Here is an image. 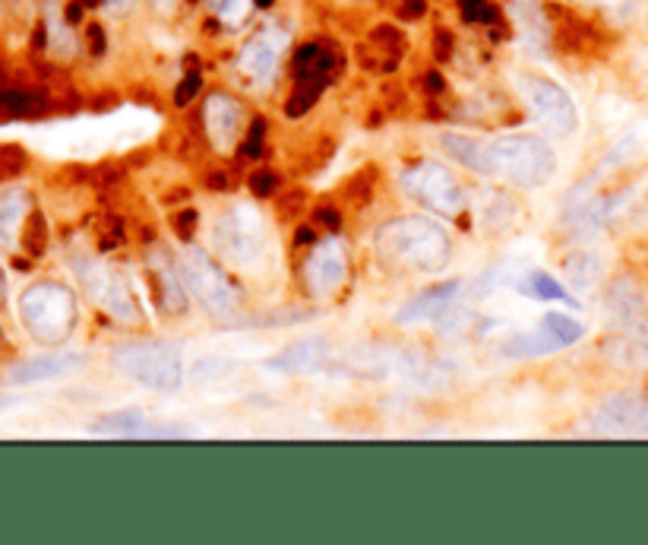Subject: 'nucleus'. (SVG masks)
<instances>
[{"mask_svg":"<svg viewBox=\"0 0 648 545\" xmlns=\"http://www.w3.org/2000/svg\"><path fill=\"white\" fill-rule=\"evenodd\" d=\"M200 89H202L200 74H187V77L180 79V86H177L175 102L180 105V108H184V105H190L197 96H200Z\"/></svg>","mask_w":648,"mask_h":545,"instance_id":"obj_33","label":"nucleus"},{"mask_svg":"<svg viewBox=\"0 0 648 545\" xmlns=\"http://www.w3.org/2000/svg\"><path fill=\"white\" fill-rule=\"evenodd\" d=\"M25 168V153L17 146H0V182L20 175Z\"/></svg>","mask_w":648,"mask_h":545,"instance_id":"obj_29","label":"nucleus"},{"mask_svg":"<svg viewBox=\"0 0 648 545\" xmlns=\"http://www.w3.org/2000/svg\"><path fill=\"white\" fill-rule=\"evenodd\" d=\"M20 317L39 342H61L76 324L74 292L61 283H35L20 295Z\"/></svg>","mask_w":648,"mask_h":545,"instance_id":"obj_4","label":"nucleus"},{"mask_svg":"<svg viewBox=\"0 0 648 545\" xmlns=\"http://www.w3.org/2000/svg\"><path fill=\"white\" fill-rule=\"evenodd\" d=\"M212 3H216V13L228 26H238L248 13V0H212Z\"/></svg>","mask_w":648,"mask_h":545,"instance_id":"obj_31","label":"nucleus"},{"mask_svg":"<svg viewBox=\"0 0 648 545\" xmlns=\"http://www.w3.org/2000/svg\"><path fill=\"white\" fill-rule=\"evenodd\" d=\"M545 327L553 330L563 346H573L575 339H582V334H585V327H582L575 317H570V314H548V317H545Z\"/></svg>","mask_w":648,"mask_h":545,"instance_id":"obj_26","label":"nucleus"},{"mask_svg":"<svg viewBox=\"0 0 648 545\" xmlns=\"http://www.w3.org/2000/svg\"><path fill=\"white\" fill-rule=\"evenodd\" d=\"M557 349H567L560 337L548 330L545 324L535 330V334H519V337L509 339V346H506V356L509 359H538V356H550V352H557Z\"/></svg>","mask_w":648,"mask_h":545,"instance_id":"obj_20","label":"nucleus"},{"mask_svg":"<svg viewBox=\"0 0 648 545\" xmlns=\"http://www.w3.org/2000/svg\"><path fill=\"white\" fill-rule=\"evenodd\" d=\"M74 270L76 276H79V283L86 286V292L99 302L105 312H111L114 317H121V320L140 317V305H136V298L130 292V283H127L124 273L108 270V266H101V263L89 258H76Z\"/></svg>","mask_w":648,"mask_h":545,"instance_id":"obj_8","label":"nucleus"},{"mask_svg":"<svg viewBox=\"0 0 648 545\" xmlns=\"http://www.w3.org/2000/svg\"><path fill=\"white\" fill-rule=\"evenodd\" d=\"M172 226H175V235L180 241H194L197 226H200V212L197 209H180V212H175Z\"/></svg>","mask_w":648,"mask_h":545,"instance_id":"obj_30","label":"nucleus"},{"mask_svg":"<svg viewBox=\"0 0 648 545\" xmlns=\"http://www.w3.org/2000/svg\"><path fill=\"white\" fill-rule=\"evenodd\" d=\"M339 70V57L332 54V48H326L320 42H310L295 54V77L298 83H329Z\"/></svg>","mask_w":648,"mask_h":545,"instance_id":"obj_19","label":"nucleus"},{"mask_svg":"<svg viewBox=\"0 0 648 545\" xmlns=\"http://www.w3.org/2000/svg\"><path fill=\"white\" fill-rule=\"evenodd\" d=\"M114 368L152 390H175L184 378L180 352L168 342H127L111 356Z\"/></svg>","mask_w":648,"mask_h":545,"instance_id":"obj_5","label":"nucleus"},{"mask_svg":"<svg viewBox=\"0 0 648 545\" xmlns=\"http://www.w3.org/2000/svg\"><path fill=\"white\" fill-rule=\"evenodd\" d=\"M519 292L528 295V298H538V302H573V298H570V292L560 286L553 276L541 273V270L525 273L523 280H519Z\"/></svg>","mask_w":648,"mask_h":545,"instance_id":"obj_23","label":"nucleus"},{"mask_svg":"<svg viewBox=\"0 0 648 545\" xmlns=\"http://www.w3.org/2000/svg\"><path fill=\"white\" fill-rule=\"evenodd\" d=\"M433 54H437V61H449V57H452V35H449L447 29H437Z\"/></svg>","mask_w":648,"mask_h":545,"instance_id":"obj_37","label":"nucleus"},{"mask_svg":"<svg viewBox=\"0 0 648 545\" xmlns=\"http://www.w3.org/2000/svg\"><path fill=\"white\" fill-rule=\"evenodd\" d=\"M376 254L393 266L411 270H443L449 263V235L425 216H408L386 222L374 238Z\"/></svg>","mask_w":648,"mask_h":545,"instance_id":"obj_3","label":"nucleus"},{"mask_svg":"<svg viewBox=\"0 0 648 545\" xmlns=\"http://www.w3.org/2000/svg\"><path fill=\"white\" fill-rule=\"evenodd\" d=\"M150 286L152 295H155V302H158L165 312H187V295H184V286H180V276H177L175 266L168 263L165 254H158L155 260H150Z\"/></svg>","mask_w":648,"mask_h":545,"instance_id":"obj_17","label":"nucleus"},{"mask_svg":"<svg viewBox=\"0 0 648 545\" xmlns=\"http://www.w3.org/2000/svg\"><path fill=\"white\" fill-rule=\"evenodd\" d=\"M519 86H523L525 102L531 105L535 118L545 128L553 130L557 137H570L573 133L575 124H579V111H575V105L567 89H560L553 79L545 77H523Z\"/></svg>","mask_w":648,"mask_h":545,"instance_id":"obj_10","label":"nucleus"},{"mask_svg":"<svg viewBox=\"0 0 648 545\" xmlns=\"http://www.w3.org/2000/svg\"><path fill=\"white\" fill-rule=\"evenodd\" d=\"M263 137H266V124L256 118V121L250 124V133H248V140H244V146H241V159L260 156V150H263Z\"/></svg>","mask_w":648,"mask_h":545,"instance_id":"obj_32","label":"nucleus"},{"mask_svg":"<svg viewBox=\"0 0 648 545\" xmlns=\"http://www.w3.org/2000/svg\"><path fill=\"white\" fill-rule=\"evenodd\" d=\"M329 362L326 356L323 342L310 339V342H300V346H292L288 352H282L278 359H273V368L278 371H320L323 364Z\"/></svg>","mask_w":648,"mask_h":545,"instance_id":"obj_21","label":"nucleus"},{"mask_svg":"<svg viewBox=\"0 0 648 545\" xmlns=\"http://www.w3.org/2000/svg\"><path fill=\"white\" fill-rule=\"evenodd\" d=\"M25 212V194L23 190H7L0 197V244L10 248L17 241V229L23 222Z\"/></svg>","mask_w":648,"mask_h":545,"instance_id":"obj_22","label":"nucleus"},{"mask_svg":"<svg viewBox=\"0 0 648 545\" xmlns=\"http://www.w3.org/2000/svg\"><path fill=\"white\" fill-rule=\"evenodd\" d=\"M96 235H99V244L105 251H114L124 244V222L118 216H101L96 222Z\"/></svg>","mask_w":648,"mask_h":545,"instance_id":"obj_27","label":"nucleus"},{"mask_svg":"<svg viewBox=\"0 0 648 545\" xmlns=\"http://www.w3.org/2000/svg\"><path fill=\"white\" fill-rule=\"evenodd\" d=\"M405 190L421 200L427 209L440 216H459L462 212V187L452 178V172L437 162H418L402 175Z\"/></svg>","mask_w":648,"mask_h":545,"instance_id":"obj_7","label":"nucleus"},{"mask_svg":"<svg viewBox=\"0 0 648 545\" xmlns=\"http://www.w3.org/2000/svg\"><path fill=\"white\" fill-rule=\"evenodd\" d=\"M275 204H278L282 219H292V216H298L300 207H304V190H288V194H282Z\"/></svg>","mask_w":648,"mask_h":545,"instance_id":"obj_35","label":"nucleus"},{"mask_svg":"<svg viewBox=\"0 0 648 545\" xmlns=\"http://www.w3.org/2000/svg\"><path fill=\"white\" fill-rule=\"evenodd\" d=\"M295 244H298V248L314 244V232H310V229H298V232H295Z\"/></svg>","mask_w":648,"mask_h":545,"instance_id":"obj_42","label":"nucleus"},{"mask_svg":"<svg viewBox=\"0 0 648 545\" xmlns=\"http://www.w3.org/2000/svg\"><path fill=\"white\" fill-rule=\"evenodd\" d=\"M92 435H101V438H150V442L187 438V432H180V428H155L150 418H143L136 410L105 416L92 425Z\"/></svg>","mask_w":648,"mask_h":545,"instance_id":"obj_13","label":"nucleus"},{"mask_svg":"<svg viewBox=\"0 0 648 545\" xmlns=\"http://www.w3.org/2000/svg\"><path fill=\"white\" fill-rule=\"evenodd\" d=\"M86 362L79 352H61V356H42V359H29V362L17 364L7 378L10 384H39V381H51L61 374H70L79 364Z\"/></svg>","mask_w":648,"mask_h":545,"instance_id":"obj_16","label":"nucleus"},{"mask_svg":"<svg viewBox=\"0 0 648 545\" xmlns=\"http://www.w3.org/2000/svg\"><path fill=\"white\" fill-rule=\"evenodd\" d=\"M421 13H427L425 0H402V3H399V17H402V20H418Z\"/></svg>","mask_w":648,"mask_h":545,"instance_id":"obj_38","label":"nucleus"},{"mask_svg":"<svg viewBox=\"0 0 648 545\" xmlns=\"http://www.w3.org/2000/svg\"><path fill=\"white\" fill-rule=\"evenodd\" d=\"M10 403H13V400H10V396H0V410H7V406H10Z\"/></svg>","mask_w":648,"mask_h":545,"instance_id":"obj_45","label":"nucleus"},{"mask_svg":"<svg viewBox=\"0 0 648 545\" xmlns=\"http://www.w3.org/2000/svg\"><path fill=\"white\" fill-rule=\"evenodd\" d=\"M89 39H92V52H105V32H101V26H89Z\"/></svg>","mask_w":648,"mask_h":545,"instance_id":"obj_41","label":"nucleus"},{"mask_svg":"<svg viewBox=\"0 0 648 545\" xmlns=\"http://www.w3.org/2000/svg\"><path fill=\"white\" fill-rule=\"evenodd\" d=\"M345 266L349 263H345L342 244L326 238V241H320L314 248V254L304 263V283H307V288L314 295H326V292H332V288H339L345 283V273H349Z\"/></svg>","mask_w":648,"mask_h":545,"instance_id":"obj_12","label":"nucleus"},{"mask_svg":"<svg viewBox=\"0 0 648 545\" xmlns=\"http://www.w3.org/2000/svg\"><path fill=\"white\" fill-rule=\"evenodd\" d=\"M589 428L607 438H629L648 432V400L636 393H614L589 416Z\"/></svg>","mask_w":648,"mask_h":545,"instance_id":"obj_11","label":"nucleus"},{"mask_svg":"<svg viewBox=\"0 0 648 545\" xmlns=\"http://www.w3.org/2000/svg\"><path fill=\"white\" fill-rule=\"evenodd\" d=\"M241 115H244L241 105L234 102L231 96H222V92L209 96L206 111H202V121H206V130H209V140H212L216 146H231L234 137H238V130H241Z\"/></svg>","mask_w":648,"mask_h":545,"instance_id":"obj_15","label":"nucleus"},{"mask_svg":"<svg viewBox=\"0 0 648 545\" xmlns=\"http://www.w3.org/2000/svg\"><path fill=\"white\" fill-rule=\"evenodd\" d=\"M443 150L465 168L491 175L499 182L519 187H541L557 168V156L541 137L531 133H509L491 143H477L469 137H443Z\"/></svg>","mask_w":648,"mask_h":545,"instance_id":"obj_1","label":"nucleus"},{"mask_svg":"<svg viewBox=\"0 0 648 545\" xmlns=\"http://www.w3.org/2000/svg\"><path fill=\"white\" fill-rule=\"evenodd\" d=\"M425 86L430 96H440V92H443V79H440V74H427Z\"/></svg>","mask_w":648,"mask_h":545,"instance_id":"obj_40","label":"nucleus"},{"mask_svg":"<svg viewBox=\"0 0 648 545\" xmlns=\"http://www.w3.org/2000/svg\"><path fill=\"white\" fill-rule=\"evenodd\" d=\"M67 20H70V23H76V20H79V7H76V3H70V7H67Z\"/></svg>","mask_w":648,"mask_h":545,"instance_id":"obj_43","label":"nucleus"},{"mask_svg":"<svg viewBox=\"0 0 648 545\" xmlns=\"http://www.w3.org/2000/svg\"><path fill=\"white\" fill-rule=\"evenodd\" d=\"M371 184H374V172L367 168V172H361L354 182H349V200H358V204H364L367 197H371Z\"/></svg>","mask_w":648,"mask_h":545,"instance_id":"obj_34","label":"nucleus"},{"mask_svg":"<svg viewBox=\"0 0 648 545\" xmlns=\"http://www.w3.org/2000/svg\"><path fill=\"white\" fill-rule=\"evenodd\" d=\"M317 222H320V226H326V229H332V232H336V229H339V226H342V219H339V212H336V209H317Z\"/></svg>","mask_w":648,"mask_h":545,"instance_id":"obj_39","label":"nucleus"},{"mask_svg":"<svg viewBox=\"0 0 648 545\" xmlns=\"http://www.w3.org/2000/svg\"><path fill=\"white\" fill-rule=\"evenodd\" d=\"M582 3H614V0H582Z\"/></svg>","mask_w":648,"mask_h":545,"instance_id":"obj_47","label":"nucleus"},{"mask_svg":"<svg viewBox=\"0 0 648 545\" xmlns=\"http://www.w3.org/2000/svg\"><path fill=\"white\" fill-rule=\"evenodd\" d=\"M285 48V32L278 29H266L256 39H250L241 52V70L253 79H270L275 70V61Z\"/></svg>","mask_w":648,"mask_h":545,"instance_id":"obj_14","label":"nucleus"},{"mask_svg":"<svg viewBox=\"0 0 648 545\" xmlns=\"http://www.w3.org/2000/svg\"><path fill=\"white\" fill-rule=\"evenodd\" d=\"M459 7L469 23H494L497 20V7L491 0H459Z\"/></svg>","mask_w":648,"mask_h":545,"instance_id":"obj_28","label":"nucleus"},{"mask_svg":"<svg viewBox=\"0 0 648 545\" xmlns=\"http://www.w3.org/2000/svg\"><path fill=\"white\" fill-rule=\"evenodd\" d=\"M275 187H278V182H275V175H270V172H253L250 175V190L256 197H270Z\"/></svg>","mask_w":648,"mask_h":545,"instance_id":"obj_36","label":"nucleus"},{"mask_svg":"<svg viewBox=\"0 0 648 545\" xmlns=\"http://www.w3.org/2000/svg\"><path fill=\"white\" fill-rule=\"evenodd\" d=\"M253 3H256V7H260V10H270V7H273L275 0H253Z\"/></svg>","mask_w":648,"mask_h":545,"instance_id":"obj_44","label":"nucleus"},{"mask_svg":"<svg viewBox=\"0 0 648 545\" xmlns=\"http://www.w3.org/2000/svg\"><path fill=\"white\" fill-rule=\"evenodd\" d=\"M23 248L32 258L45 254V248H48V222H45L42 212H29V219H25L23 226Z\"/></svg>","mask_w":648,"mask_h":545,"instance_id":"obj_24","label":"nucleus"},{"mask_svg":"<svg viewBox=\"0 0 648 545\" xmlns=\"http://www.w3.org/2000/svg\"><path fill=\"white\" fill-rule=\"evenodd\" d=\"M320 92H323V83H298L295 96H292V99H288V105H285L288 118H300V115H307V111L317 105Z\"/></svg>","mask_w":648,"mask_h":545,"instance_id":"obj_25","label":"nucleus"},{"mask_svg":"<svg viewBox=\"0 0 648 545\" xmlns=\"http://www.w3.org/2000/svg\"><path fill=\"white\" fill-rule=\"evenodd\" d=\"M111 3H114V7H130L133 0H111Z\"/></svg>","mask_w":648,"mask_h":545,"instance_id":"obj_46","label":"nucleus"},{"mask_svg":"<svg viewBox=\"0 0 648 545\" xmlns=\"http://www.w3.org/2000/svg\"><path fill=\"white\" fill-rule=\"evenodd\" d=\"M462 283H443V286L430 288L425 295H418L415 302H408L399 312V324H421V320H437L455 305Z\"/></svg>","mask_w":648,"mask_h":545,"instance_id":"obj_18","label":"nucleus"},{"mask_svg":"<svg viewBox=\"0 0 648 545\" xmlns=\"http://www.w3.org/2000/svg\"><path fill=\"white\" fill-rule=\"evenodd\" d=\"M180 273H184V283L190 286V292L212 314L224 317V314H231L238 308V295H234V288L228 283V276H224L222 270H219V263L209 258L202 248H187L184 251Z\"/></svg>","mask_w":648,"mask_h":545,"instance_id":"obj_6","label":"nucleus"},{"mask_svg":"<svg viewBox=\"0 0 648 545\" xmlns=\"http://www.w3.org/2000/svg\"><path fill=\"white\" fill-rule=\"evenodd\" d=\"M216 241L224 251V258H231L234 263H253L263 254V241H266V229L256 209H250L248 204H238L228 212H222V219L216 222Z\"/></svg>","mask_w":648,"mask_h":545,"instance_id":"obj_9","label":"nucleus"},{"mask_svg":"<svg viewBox=\"0 0 648 545\" xmlns=\"http://www.w3.org/2000/svg\"><path fill=\"white\" fill-rule=\"evenodd\" d=\"M607 312H611L607 356L629 371L648 368V302L642 288L629 276L614 280L607 288Z\"/></svg>","mask_w":648,"mask_h":545,"instance_id":"obj_2","label":"nucleus"}]
</instances>
